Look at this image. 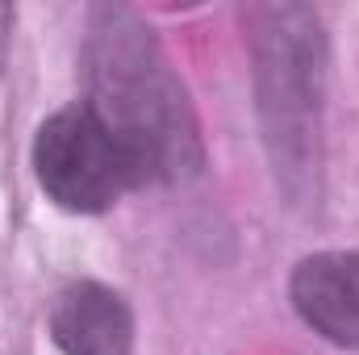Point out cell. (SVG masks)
Here are the masks:
<instances>
[{
    "mask_svg": "<svg viewBox=\"0 0 359 355\" xmlns=\"http://www.w3.org/2000/svg\"><path fill=\"white\" fill-rule=\"evenodd\" d=\"M88 105L130 147L147 184L196 176L205 163L188 88L155 29L126 4H100L84 42Z\"/></svg>",
    "mask_w": 359,
    "mask_h": 355,
    "instance_id": "6da1fadb",
    "label": "cell"
},
{
    "mask_svg": "<svg viewBox=\"0 0 359 355\" xmlns=\"http://www.w3.org/2000/svg\"><path fill=\"white\" fill-rule=\"evenodd\" d=\"M255 63V105L276 184L292 205L318 201L322 109H326V29L305 4L243 8Z\"/></svg>",
    "mask_w": 359,
    "mask_h": 355,
    "instance_id": "7a4b0ae2",
    "label": "cell"
},
{
    "mask_svg": "<svg viewBox=\"0 0 359 355\" xmlns=\"http://www.w3.org/2000/svg\"><path fill=\"white\" fill-rule=\"evenodd\" d=\"M29 163L46 201L67 213H104L130 188L147 184L130 147L96 117L88 100H76L38 126Z\"/></svg>",
    "mask_w": 359,
    "mask_h": 355,
    "instance_id": "3957f363",
    "label": "cell"
},
{
    "mask_svg": "<svg viewBox=\"0 0 359 355\" xmlns=\"http://www.w3.org/2000/svg\"><path fill=\"white\" fill-rule=\"evenodd\" d=\"M288 301L326 343L359 351V251H318L292 267Z\"/></svg>",
    "mask_w": 359,
    "mask_h": 355,
    "instance_id": "277c9868",
    "label": "cell"
},
{
    "mask_svg": "<svg viewBox=\"0 0 359 355\" xmlns=\"http://www.w3.org/2000/svg\"><path fill=\"white\" fill-rule=\"evenodd\" d=\"M46 322L63 355H134V314L109 284H67L55 297Z\"/></svg>",
    "mask_w": 359,
    "mask_h": 355,
    "instance_id": "5b68a950",
    "label": "cell"
}]
</instances>
